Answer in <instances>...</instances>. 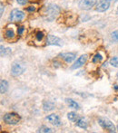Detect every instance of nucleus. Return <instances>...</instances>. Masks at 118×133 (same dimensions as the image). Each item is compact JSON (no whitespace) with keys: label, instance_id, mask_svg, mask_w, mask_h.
<instances>
[{"label":"nucleus","instance_id":"412c9836","mask_svg":"<svg viewBox=\"0 0 118 133\" xmlns=\"http://www.w3.org/2000/svg\"><path fill=\"white\" fill-rule=\"evenodd\" d=\"M35 37H36V39L38 41H42L43 38H44V33L43 32H37L36 33V35H35Z\"/></svg>","mask_w":118,"mask_h":133},{"label":"nucleus","instance_id":"20e7f679","mask_svg":"<svg viewBox=\"0 0 118 133\" xmlns=\"http://www.w3.org/2000/svg\"><path fill=\"white\" fill-rule=\"evenodd\" d=\"M98 123L100 124V126L102 127L103 129L108 130L109 132H115L116 129H115V126L113 124V122L109 121L106 118H100L98 119Z\"/></svg>","mask_w":118,"mask_h":133},{"label":"nucleus","instance_id":"dca6fc26","mask_svg":"<svg viewBox=\"0 0 118 133\" xmlns=\"http://www.w3.org/2000/svg\"><path fill=\"white\" fill-rule=\"evenodd\" d=\"M76 125H77L79 128L84 129V130H85V129L87 128V122L85 121V119H83V118L78 119V121H76Z\"/></svg>","mask_w":118,"mask_h":133},{"label":"nucleus","instance_id":"ddd939ff","mask_svg":"<svg viewBox=\"0 0 118 133\" xmlns=\"http://www.w3.org/2000/svg\"><path fill=\"white\" fill-rule=\"evenodd\" d=\"M43 109H44L45 111H51L55 109V104L50 101H46L43 103Z\"/></svg>","mask_w":118,"mask_h":133},{"label":"nucleus","instance_id":"4468645a","mask_svg":"<svg viewBox=\"0 0 118 133\" xmlns=\"http://www.w3.org/2000/svg\"><path fill=\"white\" fill-rule=\"evenodd\" d=\"M65 102H66L67 105L69 106V108L74 109V110H79V109H80L79 104H78L76 102H74V100H72V99L66 98V99H65Z\"/></svg>","mask_w":118,"mask_h":133},{"label":"nucleus","instance_id":"1a4fd4ad","mask_svg":"<svg viewBox=\"0 0 118 133\" xmlns=\"http://www.w3.org/2000/svg\"><path fill=\"white\" fill-rule=\"evenodd\" d=\"M87 58H88V55H87V54H83V55L80 56V57L76 61V63L72 65L73 70H74V69H78V68H80V67L83 66V65L85 63V62L87 61Z\"/></svg>","mask_w":118,"mask_h":133},{"label":"nucleus","instance_id":"4be33fe9","mask_svg":"<svg viewBox=\"0 0 118 133\" xmlns=\"http://www.w3.org/2000/svg\"><path fill=\"white\" fill-rule=\"evenodd\" d=\"M112 38H113L115 41L118 42V31H115L112 33Z\"/></svg>","mask_w":118,"mask_h":133},{"label":"nucleus","instance_id":"9b49d317","mask_svg":"<svg viewBox=\"0 0 118 133\" xmlns=\"http://www.w3.org/2000/svg\"><path fill=\"white\" fill-rule=\"evenodd\" d=\"M60 56H61L62 59L65 60L67 63H70L76 59V54L74 53H64V54H60Z\"/></svg>","mask_w":118,"mask_h":133},{"label":"nucleus","instance_id":"cd10ccee","mask_svg":"<svg viewBox=\"0 0 118 133\" xmlns=\"http://www.w3.org/2000/svg\"><path fill=\"white\" fill-rule=\"evenodd\" d=\"M117 130H118V126H117Z\"/></svg>","mask_w":118,"mask_h":133},{"label":"nucleus","instance_id":"6e6552de","mask_svg":"<svg viewBox=\"0 0 118 133\" xmlns=\"http://www.w3.org/2000/svg\"><path fill=\"white\" fill-rule=\"evenodd\" d=\"M110 5H111V0H102L96 5L95 10L97 12H104L109 8Z\"/></svg>","mask_w":118,"mask_h":133},{"label":"nucleus","instance_id":"5701e85b","mask_svg":"<svg viewBox=\"0 0 118 133\" xmlns=\"http://www.w3.org/2000/svg\"><path fill=\"white\" fill-rule=\"evenodd\" d=\"M24 30H25V28L24 26H19L17 29V33H18V35H22V34H23Z\"/></svg>","mask_w":118,"mask_h":133},{"label":"nucleus","instance_id":"0eeeda50","mask_svg":"<svg viewBox=\"0 0 118 133\" xmlns=\"http://www.w3.org/2000/svg\"><path fill=\"white\" fill-rule=\"evenodd\" d=\"M96 3L97 0H81L79 2V7L83 10H90Z\"/></svg>","mask_w":118,"mask_h":133},{"label":"nucleus","instance_id":"39448f33","mask_svg":"<svg viewBox=\"0 0 118 133\" xmlns=\"http://www.w3.org/2000/svg\"><path fill=\"white\" fill-rule=\"evenodd\" d=\"M24 17H25V14L22 11L18 10V9H14L10 13L9 19H10L11 22H18L21 21L22 19H24Z\"/></svg>","mask_w":118,"mask_h":133},{"label":"nucleus","instance_id":"b1692460","mask_svg":"<svg viewBox=\"0 0 118 133\" xmlns=\"http://www.w3.org/2000/svg\"><path fill=\"white\" fill-rule=\"evenodd\" d=\"M16 2H17L19 5H26V4H27V0H16Z\"/></svg>","mask_w":118,"mask_h":133},{"label":"nucleus","instance_id":"2eb2a0df","mask_svg":"<svg viewBox=\"0 0 118 133\" xmlns=\"http://www.w3.org/2000/svg\"><path fill=\"white\" fill-rule=\"evenodd\" d=\"M7 89H8V82L5 80H2L0 82V92H1V94L7 92Z\"/></svg>","mask_w":118,"mask_h":133},{"label":"nucleus","instance_id":"a211bd4d","mask_svg":"<svg viewBox=\"0 0 118 133\" xmlns=\"http://www.w3.org/2000/svg\"><path fill=\"white\" fill-rule=\"evenodd\" d=\"M37 132H42V133H50L52 132V130L50 128H48V127L46 126H42L40 127V128L38 129V130H37Z\"/></svg>","mask_w":118,"mask_h":133},{"label":"nucleus","instance_id":"f8f14e48","mask_svg":"<svg viewBox=\"0 0 118 133\" xmlns=\"http://www.w3.org/2000/svg\"><path fill=\"white\" fill-rule=\"evenodd\" d=\"M5 37L7 40H13V39L16 37V33H15V30L13 28H9L7 27L5 29Z\"/></svg>","mask_w":118,"mask_h":133},{"label":"nucleus","instance_id":"f3484780","mask_svg":"<svg viewBox=\"0 0 118 133\" xmlns=\"http://www.w3.org/2000/svg\"><path fill=\"white\" fill-rule=\"evenodd\" d=\"M67 118L71 121H78V115L74 111H71L67 114Z\"/></svg>","mask_w":118,"mask_h":133},{"label":"nucleus","instance_id":"aec40b11","mask_svg":"<svg viewBox=\"0 0 118 133\" xmlns=\"http://www.w3.org/2000/svg\"><path fill=\"white\" fill-rule=\"evenodd\" d=\"M103 60V57L100 54H97L95 55V57L93 58V63H100L101 61Z\"/></svg>","mask_w":118,"mask_h":133},{"label":"nucleus","instance_id":"c85d7f7f","mask_svg":"<svg viewBox=\"0 0 118 133\" xmlns=\"http://www.w3.org/2000/svg\"><path fill=\"white\" fill-rule=\"evenodd\" d=\"M117 76H118V72H117Z\"/></svg>","mask_w":118,"mask_h":133},{"label":"nucleus","instance_id":"393cba45","mask_svg":"<svg viewBox=\"0 0 118 133\" xmlns=\"http://www.w3.org/2000/svg\"><path fill=\"white\" fill-rule=\"evenodd\" d=\"M4 10H5V6L3 5V4H1V10H0V16H3L4 14Z\"/></svg>","mask_w":118,"mask_h":133},{"label":"nucleus","instance_id":"c756f323","mask_svg":"<svg viewBox=\"0 0 118 133\" xmlns=\"http://www.w3.org/2000/svg\"><path fill=\"white\" fill-rule=\"evenodd\" d=\"M115 1H116V0H115Z\"/></svg>","mask_w":118,"mask_h":133},{"label":"nucleus","instance_id":"423d86ee","mask_svg":"<svg viewBox=\"0 0 118 133\" xmlns=\"http://www.w3.org/2000/svg\"><path fill=\"white\" fill-rule=\"evenodd\" d=\"M46 44L47 45H57V46H62L63 45V41L59 37L55 36L53 35H49L46 39Z\"/></svg>","mask_w":118,"mask_h":133},{"label":"nucleus","instance_id":"f03ea898","mask_svg":"<svg viewBox=\"0 0 118 133\" xmlns=\"http://www.w3.org/2000/svg\"><path fill=\"white\" fill-rule=\"evenodd\" d=\"M25 71V65L21 63H18V62H15L12 64V67H11V74H12V76H15V77L21 75Z\"/></svg>","mask_w":118,"mask_h":133},{"label":"nucleus","instance_id":"f257e3e1","mask_svg":"<svg viewBox=\"0 0 118 133\" xmlns=\"http://www.w3.org/2000/svg\"><path fill=\"white\" fill-rule=\"evenodd\" d=\"M60 13V8L58 5H54V4H49V5H46L44 8L42 9V15L43 17L46 20V21H53L54 19L57 18Z\"/></svg>","mask_w":118,"mask_h":133},{"label":"nucleus","instance_id":"a878e982","mask_svg":"<svg viewBox=\"0 0 118 133\" xmlns=\"http://www.w3.org/2000/svg\"><path fill=\"white\" fill-rule=\"evenodd\" d=\"M35 10V6H30V7H27V11H30V12H33V11Z\"/></svg>","mask_w":118,"mask_h":133},{"label":"nucleus","instance_id":"bb28decb","mask_svg":"<svg viewBox=\"0 0 118 133\" xmlns=\"http://www.w3.org/2000/svg\"><path fill=\"white\" fill-rule=\"evenodd\" d=\"M115 90H118V85H115Z\"/></svg>","mask_w":118,"mask_h":133},{"label":"nucleus","instance_id":"7ed1b4c3","mask_svg":"<svg viewBox=\"0 0 118 133\" xmlns=\"http://www.w3.org/2000/svg\"><path fill=\"white\" fill-rule=\"evenodd\" d=\"M4 121L7 124H11V125H16L20 121L21 118L18 114L14 113V112H11V113H7L3 118Z\"/></svg>","mask_w":118,"mask_h":133},{"label":"nucleus","instance_id":"9d476101","mask_svg":"<svg viewBox=\"0 0 118 133\" xmlns=\"http://www.w3.org/2000/svg\"><path fill=\"white\" fill-rule=\"evenodd\" d=\"M46 119L49 121L51 124L55 125V126H60L62 124L61 119H60L59 116L57 114H50L46 117Z\"/></svg>","mask_w":118,"mask_h":133},{"label":"nucleus","instance_id":"6ab92c4d","mask_svg":"<svg viewBox=\"0 0 118 133\" xmlns=\"http://www.w3.org/2000/svg\"><path fill=\"white\" fill-rule=\"evenodd\" d=\"M110 64L114 67H118V56H115L110 60Z\"/></svg>","mask_w":118,"mask_h":133}]
</instances>
